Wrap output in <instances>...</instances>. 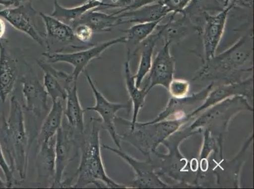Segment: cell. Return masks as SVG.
Here are the masks:
<instances>
[{"label": "cell", "instance_id": "6da1fadb", "mask_svg": "<svg viewBox=\"0 0 254 189\" xmlns=\"http://www.w3.org/2000/svg\"><path fill=\"white\" fill-rule=\"evenodd\" d=\"M1 133L4 150L8 156L10 167L17 172L20 179H26L29 164V140L25 128L24 110L17 98L11 96L7 118L2 116Z\"/></svg>", "mask_w": 254, "mask_h": 189}, {"label": "cell", "instance_id": "7a4b0ae2", "mask_svg": "<svg viewBox=\"0 0 254 189\" xmlns=\"http://www.w3.org/2000/svg\"><path fill=\"white\" fill-rule=\"evenodd\" d=\"M91 123V133L83 144L81 160L73 176L77 180L70 188H85L93 184L99 188L103 186L111 189L124 188V185L117 183L106 174L101 151V119L92 117Z\"/></svg>", "mask_w": 254, "mask_h": 189}, {"label": "cell", "instance_id": "3957f363", "mask_svg": "<svg viewBox=\"0 0 254 189\" xmlns=\"http://www.w3.org/2000/svg\"><path fill=\"white\" fill-rule=\"evenodd\" d=\"M127 43L128 39L126 36L106 41L85 50L73 52H46L42 55L48 60V63H64L72 66L73 70L71 75L73 80L77 82L80 74L84 72L92 60L100 58L101 54L113 46Z\"/></svg>", "mask_w": 254, "mask_h": 189}, {"label": "cell", "instance_id": "277c9868", "mask_svg": "<svg viewBox=\"0 0 254 189\" xmlns=\"http://www.w3.org/2000/svg\"><path fill=\"white\" fill-rule=\"evenodd\" d=\"M55 174L51 188H62V178L66 167L78 154V142L69 128L61 126L55 137Z\"/></svg>", "mask_w": 254, "mask_h": 189}, {"label": "cell", "instance_id": "5b68a950", "mask_svg": "<svg viewBox=\"0 0 254 189\" xmlns=\"http://www.w3.org/2000/svg\"><path fill=\"white\" fill-rule=\"evenodd\" d=\"M36 11L32 2L16 8H4L0 11V17L8 22L13 28L28 36L39 45L49 49L47 40L39 32L36 24Z\"/></svg>", "mask_w": 254, "mask_h": 189}, {"label": "cell", "instance_id": "8992f818", "mask_svg": "<svg viewBox=\"0 0 254 189\" xmlns=\"http://www.w3.org/2000/svg\"><path fill=\"white\" fill-rule=\"evenodd\" d=\"M86 79L93 92L94 97L95 98V105L92 107H87L85 110L98 113L99 117H101L103 128L108 131L114 143L116 144L118 148L120 149H121V144H120L121 140L117 133L115 121L117 119V112L122 109H128L130 105L124 104V103L110 102L99 91L88 73H86Z\"/></svg>", "mask_w": 254, "mask_h": 189}, {"label": "cell", "instance_id": "52a82bcc", "mask_svg": "<svg viewBox=\"0 0 254 189\" xmlns=\"http://www.w3.org/2000/svg\"><path fill=\"white\" fill-rule=\"evenodd\" d=\"M230 8H223L216 15L205 13L202 26L203 46L205 60L209 61L214 56L225 32Z\"/></svg>", "mask_w": 254, "mask_h": 189}, {"label": "cell", "instance_id": "ba28073f", "mask_svg": "<svg viewBox=\"0 0 254 189\" xmlns=\"http://www.w3.org/2000/svg\"><path fill=\"white\" fill-rule=\"evenodd\" d=\"M20 83L25 110L37 119L47 114L50 110L48 105V94L38 78L32 75H24Z\"/></svg>", "mask_w": 254, "mask_h": 189}, {"label": "cell", "instance_id": "9c48e42d", "mask_svg": "<svg viewBox=\"0 0 254 189\" xmlns=\"http://www.w3.org/2000/svg\"><path fill=\"white\" fill-rule=\"evenodd\" d=\"M162 49L159 50L155 59L152 62L151 70L149 72L150 84L147 91L155 85H162L169 90L175 73V60L170 52V41L164 40Z\"/></svg>", "mask_w": 254, "mask_h": 189}, {"label": "cell", "instance_id": "30bf717a", "mask_svg": "<svg viewBox=\"0 0 254 189\" xmlns=\"http://www.w3.org/2000/svg\"><path fill=\"white\" fill-rule=\"evenodd\" d=\"M37 63L43 71V86L52 102L60 99L65 100L67 94L65 87L77 82L73 80L71 73L58 70L42 60H38Z\"/></svg>", "mask_w": 254, "mask_h": 189}, {"label": "cell", "instance_id": "8fae6325", "mask_svg": "<svg viewBox=\"0 0 254 189\" xmlns=\"http://www.w3.org/2000/svg\"><path fill=\"white\" fill-rule=\"evenodd\" d=\"M66 91V103L64 116L67 124L71 131L76 136L84 135L85 131L84 114L85 109H83L78 98L77 82L68 85L65 88Z\"/></svg>", "mask_w": 254, "mask_h": 189}, {"label": "cell", "instance_id": "7c38bea8", "mask_svg": "<svg viewBox=\"0 0 254 189\" xmlns=\"http://www.w3.org/2000/svg\"><path fill=\"white\" fill-rule=\"evenodd\" d=\"M17 61L0 41V100L5 102L14 89L17 78Z\"/></svg>", "mask_w": 254, "mask_h": 189}, {"label": "cell", "instance_id": "4fadbf2b", "mask_svg": "<svg viewBox=\"0 0 254 189\" xmlns=\"http://www.w3.org/2000/svg\"><path fill=\"white\" fill-rule=\"evenodd\" d=\"M53 140L46 143L38 145L39 151L36 157V168L38 172V182L48 184L51 188L55 174V149Z\"/></svg>", "mask_w": 254, "mask_h": 189}, {"label": "cell", "instance_id": "5bb4252c", "mask_svg": "<svg viewBox=\"0 0 254 189\" xmlns=\"http://www.w3.org/2000/svg\"><path fill=\"white\" fill-rule=\"evenodd\" d=\"M78 24L89 25L94 32H107L112 31L113 27L128 23L123 13L108 14L96 8L87 11Z\"/></svg>", "mask_w": 254, "mask_h": 189}, {"label": "cell", "instance_id": "9a60e30c", "mask_svg": "<svg viewBox=\"0 0 254 189\" xmlns=\"http://www.w3.org/2000/svg\"><path fill=\"white\" fill-rule=\"evenodd\" d=\"M164 29V24H161L160 23L153 33L142 43V52L140 54L139 65L137 73L134 75L136 87L139 89L143 79L151 70L152 53L156 47V43L159 39L162 38Z\"/></svg>", "mask_w": 254, "mask_h": 189}, {"label": "cell", "instance_id": "2e32d148", "mask_svg": "<svg viewBox=\"0 0 254 189\" xmlns=\"http://www.w3.org/2000/svg\"><path fill=\"white\" fill-rule=\"evenodd\" d=\"M64 112L61 100L52 102V108L44 119L40 131L37 136L38 145L52 142L56 137L57 131L62 126Z\"/></svg>", "mask_w": 254, "mask_h": 189}, {"label": "cell", "instance_id": "e0dca14e", "mask_svg": "<svg viewBox=\"0 0 254 189\" xmlns=\"http://www.w3.org/2000/svg\"><path fill=\"white\" fill-rule=\"evenodd\" d=\"M101 5V1H87L86 3L76 7L65 8L62 6L58 0H54V9L51 15L73 28L87 11L99 8Z\"/></svg>", "mask_w": 254, "mask_h": 189}, {"label": "cell", "instance_id": "ac0fdd59", "mask_svg": "<svg viewBox=\"0 0 254 189\" xmlns=\"http://www.w3.org/2000/svg\"><path fill=\"white\" fill-rule=\"evenodd\" d=\"M126 63H125V71H126V81L127 91L130 94V98L133 102V114L132 121L131 123V130L133 131L137 123V118L139 110L144 104L145 97L148 91L147 89L140 90L135 85L134 75L131 73L130 61L131 59L130 50L128 49Z\"/></svg>", "mask_w": 254, "mask_h": 189}, {"label": "cell", "instance_id": "d6986e66", "mask_svg": "<svg viewBox=\"0 0 254 189\" xmlns=\"http://www.w3.org/2000/svg\"><path fill=\"white\" fill-rule=\"evenodd\" d=\"M39 16L45 24L47 38L54 39L60 43H71L75 39L72 27L52 15L39 13Z\"/></svg>", "mask_w": 254, "mask_h": 189}, {"label": "cell", "instance_id": "ffe728a7", "mask_svg": "<svg viewBox=\"0 0 254 189\" xmlns=\"http://www.w3.org/2000/svg\"><path fill=\"white\" fill-rule=\"evenodd\" d=\"M223 8L219 0H191L182 15H187L195 25H197V20L199 22L202 19L204 22L205 13H209L211 11L219 12Z\"/></svg>", "mask_w": 254, "mask_h": 189}, {"label": "cell", "instance_id": "44dd1931", "mask_svg": "<svg viewBox=\"0 0 254 189\" xmlns=\"http://www.w3.org/2000/svg\"><path fill=\"white\" fill-rule=\"evenodd\" d=\"M161 22L162 20L137 23L130 28L122 30V32L126 34L128 43L131 42L133 45H138L149 38Z\"/></svg>", "mask_w": 254, "mask_h": 189}, {"label": "cell", "instance_id": "7402d4cb", "mask_svg": "<svg viewBox=\"0 0 254 189\" xmlns=\"http://www.w3.org/2000/svg\"><path fill=\"white\" fill-rule=\"evenodd\" d=\"M0 168H1L2 171H3L4 176H5L6 188H13V187L17 186L19 184V182H18L15 179L13 172L11 170L10 165H9L8 163L6 162L1 144H0Z\"/></svg>", "mask_w": 254, "mask_h": 189}, {"label": "cell", "instance_id": "603a6c76", "mask_svg": "<svg viewBox=\"0 0 254 189\" xmlns=\"http://www.w3.org/2000/svg\"><path fill=\"white\" fill-rule=\"evenodd\" d=\"M73 34L77 40L83 43H89L93 35V30L89 25L78 24L73 27Z\"/></svg>", "mask_w": 254, "mask_h": 189}, {"label": "cell", "instance_id": "cb8c5ba5", "mask_svg": "<svg viewBox=\"0 0 254 189\" xmlns=\"http://www.w3.org/2000/svg\"><path fill=\"white\" fill-rule=\"evenodd\" d=\"M171 13L175 15L182 14L191 0H160Z\"/></svg>", "mask_w": 254, "mask_h": 189}, {"label": "cell", "instance_id": "d4e9b609", "mask_svg": "<svg viewBox=\"0 0 254 189\" xmlns=\"http://www.w3.org/2000/svg\"><path fill=\"white\" fill-rule=\"evenodd\" d=\"M171 93L175 96H184L188 92V83L183 80L172 81L170 85Z\"/></svg>", "mask_w": 254, "mask_h": 189}, {"label": "cell", "instance_id": "484cf974", "mask_svg": "<svg viewBox=\"0 0 254 189\" xmlns=\"http://www.w3.org/2000/svg\"><path fill=\"white\" fill-rule=\"evenodd\" d=\"M223 8H249L253 6L254 0H219Z\"/></svg>", "mask_w": 254, "mask_h": 189}, {"label": "cell", "instance_id": "4316f807", "mask_svg": "<svg viewBox=\"0 0 254 189\" xmlns=\"http://www.w3.org/2000/svg\"><path fill=\"white\" fill-rule=\"evenodd\" d=\"M32 1L33 0H0V5L4 6L5 8H16Z\"/></svg>", "mask_w": 254, "mask_h": 189}, {"label": "cell", "instance_id": "83f0119b", "mask_svg": "<svg viewBox=\"0 0 254 189\" xmlns=\"http://www.w3.org/2000/svg\"><path fill=\"white\" fill-rule=\"evenodd\" d=\"M6 32L5 22L3 18L0 17V41L3 38Z\"/></svg>", "mask_w": 254, "mask_h": 189}, {"label": "cell", "instance_id": "f1b7e54d", "mask_svg": "<svg viewBox=\"0 0 254 189\" xmlns=\"http://www.w3.org/2000/svg\"><path fill=\"white\" fill-rule=\"evenodd\" d=\"M6 188V182H4L2 181L1 177H0V188Z\"/></svg>", "mask_w": 254, "mask_h": 189}, {"label": "cell", "instance_id": "f546056e", "mask_svg": "<svg viewBox=\"0 0 254 189\" xmlns=\"http://www.w3.org/2000/svg\"><path fill=\"white\" fill-rule=\"evenodd\" d=\"M99 1V0H87V1Z\"/></svg>", "mask_w": 254, "mask_h": 189}]
</instances>
